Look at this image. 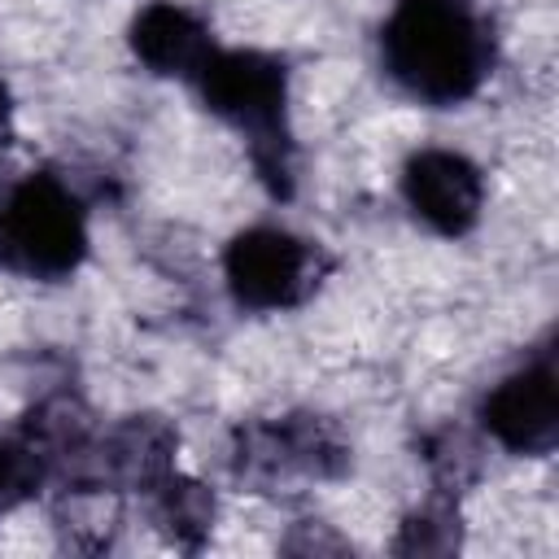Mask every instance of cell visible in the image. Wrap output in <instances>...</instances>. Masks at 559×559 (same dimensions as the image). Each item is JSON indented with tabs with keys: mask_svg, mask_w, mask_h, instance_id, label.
<instances>
[{
	"mask_svg": "<svg viewBox=\"0 0 559 559\" xmlns=\"http://www.w3.org/2000/svg\"><path fill=\"white\" fill-rule=\"evenodd\" d=\"M210 114L231 122L249 140V157L271 197L293 192V140H288V70L258 48H214L192 74Z\"/></svg>",
	"mask_w": 559,
	"mask_h": 559,
	"instance_id": "cell-2",
	"label": "cell"
},
{
	"mask_svg": "<svg viewBox=\"0 0 559 559\" xmlns=\"http://www.w3.org/2000/svg\"><path fill=\"white\" fill-rule=\"evenodd\" d=\"M389 79L424 105H463L489 74V31L472 0H397L380 26Z\"/></svg>",
	"mask_w": 559,
	"mask_h": 559,
	"instance_id": "cell-1",
	"label": "cell"
},
{
	"mask_svg": "<svg viewBox=\"0 0 559 559\" xmlns=\"http://www.w3.org/2000/svg\"><path fill=\"white\" fill-rule=\"evenodd\" d=\"M214 35L210 26L188 13L175 0H153L148 9L135 13L131 22V52L153 70V74H170V79H192L205 57L214 52Z\"/></svg>",
	"mask_w": 559,
	"mask_h": 559,
	"instance_id": "cell-8",
	"label": "cell"
},
{
	"mask_svg": "<svg viewBox=\"0 0 559 559\" xmlns=\"http://www.w3.org/2000/svg\"><path fill=\"white\" fill-rule=\"evenodd\" d=\"M48 476H52V472H48V459H44V450L31 441V432L4 437V441H0V515L13 511L17 502H26Z\"/></svg>",
	"mask_w": 559,
	"mask_h": 559,
	"instance_id": "cell-10",
	"label": "cell"
},
{
	"mask_svg": "<svg viewBox=\"0 0 559 559\" xmlns=\"http://www.w3.org/2000/svg\"><path fill=\"white\" fill-rule=\"evenodd\" d=\"M153 511H157V520L170 528V537H179L183 546H197L201 533L210 528L214 502H210V493H205L197 480H183L179 472H170V476L153 489Z\"/></svg>",
	"mask_w": 559,
	"mask_h": 559,
	"instance_id": "cell-9",
	"label": "cell"
},
{
	"mask_svg": "<svg viewBox=\"0 0 559 559\" xmlns=\"http://www.w3.org/2000/svg\"><path fill=\"white\" fill-rule=\"evenodd\" d=\"M223 280L240 310H293L319 284V253L284 227H249L231 236Z\"/></svg>",
	"mask_w": 559,
	"mask_h": 559,
	"instance_id": "cell-4",
	"label": "cell"
},
{
	"mask_svg": "<svg viewBox=\"0 0 559 559\" xmlns=\"http://www.w3.org/2000/svg\"><path fill=\"white\" fill-rule=\"evenodd\" d=\"M480 428L511 454H550L559 437V380L555 354L542 349L520 371L498 380L480 397Z\"/></svg>",
	"mask_w": 559,
	"mask_h": 559,
	"instance_id": "cell-5",
	"label": "cell"
},
{
	"mask_svg": "<svg viewBox=\"0 0 559 559\" xmlns=\"http://www.w3.org/2000/svg\"><path fill=\"white\" fill-rule=\"evenodd\" d=\"M87 253V214L48 170H31L0 192V266L31 280H66Z\"/></svg>",
	"mask_w": 559,
	"mask_h": 559,
	"instance_id": "cell-3",
	"label": "cell"
},
{
	"mask_svg": "<svg viewBox=\"0 0 559 559\" xmlns=\"http://www.w3.org/2000/svg\"><path fill=\"white\" fill-rule=\"evenodd\" d=\"M349 450L319 415H284L249 424L236 432V472L240 476H336L345 472Z\"/></svg>",
	"mask_w": 559,
	"mask_h": 559,
	"instance_id": "cell-7",
	"label": "cell"
},
{
	"mask_svg": "<svg viewBox=\"0 0 559 559\" xmlns=\"http://www.w3.org/2000/svg\"><path fill=\"white\" fill-rule=\"evenodd\" d=\"M402 201L428 231L467 236L485 205V179L454 148H419L402 166Z\"/></svg>",
	"mask_w": 559,
	"mask_h": 559,
	"instance_id": "cell-6",
	"label": "cell"
},
{
	"mask_svg": "<svg viewBox=\"0 0 559 559\" xmlns=\"http://www.w3.org/2000/svg\"><path fill=\"white\" fill-rule=\"evenodd\" d=\"M4 109H9V100H4V83H0V118H4Z\"/></svg>",
	"mask_w": 559,
	"mask_h": 559,
	"instance_id": "cell-11",
	"label": "cell"
}]
</instances>
